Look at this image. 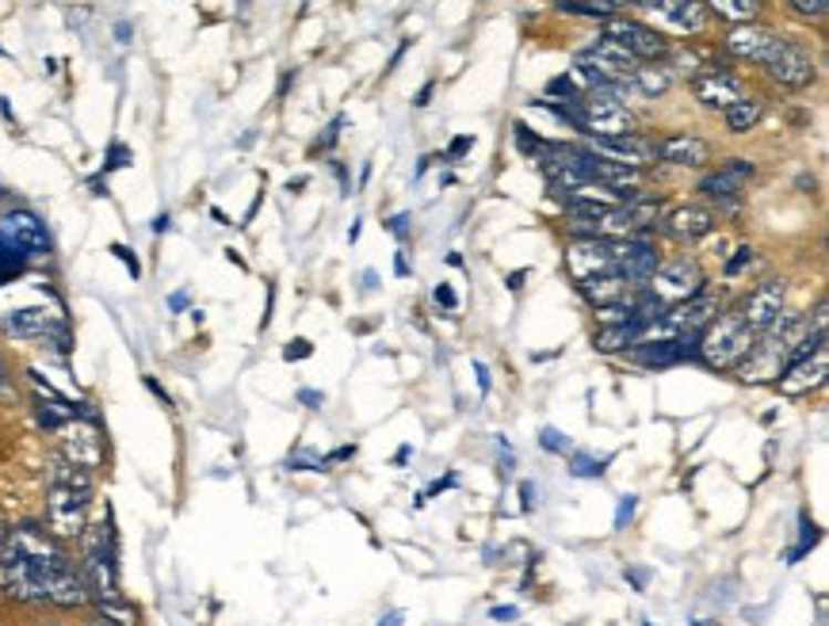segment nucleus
Returning a JSON list of instances; mask_svg holds the SVG:
<instances>
[{
  "instance_id": "nucleus-1",
  "label": "nucleus",
  "mask_w": 829,
  "mask_h": 626,
  "mask_svg": "<svg viewBox=\"0 0 829 626\" xmlns=\"http://www.w3.org/2000/svg\"><path fill=\"white\" fill-rule=\"evenodd\" d=\"M799 333H802L799 313H780L776 325L757 336V344H753L749 355L734 371L746 383H776L784 375V367H788V355L795 348V341H799Z\"/></svg>"
},
{
  "instance_id": "nucleus-2",
  "label": "nucleus",
  "mask_w": 829,
  "mask_h": 626,
  "mask_svg": "<svg viewBox=\"0 0 829 626\" xmlns=\"http://www.w3.org/2000/svg\"><path fill=\"white\" fill-rule=\"evenodd\" d=\"M757 344V333L738 317V313H718L715 321L700 333L696 359L711 371H734Z\"/></svg>"
},
{
  "instance_id": "nucleus-3",
  "label": "nucleus",
  "mask_w": 829,
  "mask_h": 626,
  "mask_svg": "<svg viewBox=\"0 0 829 626\" xmlns=\"http://www.w3.org/2000/svg\"><path fill=\"white\" fill-rule=\"evenodd\" d=\"M578 112H581V131L592 134V138H620V134H631L634 126L628 104H620V96H615V84L600 92H586L578 100Z\"/></svg>"
},
{
  "instance_id": "nucleus-4",
  "label": "nucleus",
  "mask_w": 829,
  "mask_h": 626,
  "mask_svg": "<svg viewBox=\"0 0 829 626\" xmlns=\"http://www.w3.org/2000/svg\"><path fill=\"white\" fill-rule=\"evenodd\" d=\"M700 286H704V272H700V264L688 257L657 264V272L646 279V291L654 294L662 306H681V302L696 299Z\"/></svg>"
},
{
  "instance_id": "nucleus-5",
  "label": "nucleus",
  "mask_w": 829,
  "mask_h": 626,
  "mask_svg": "<svg viewBox=\"0 0 829 626\" xmlns=\"http://www.w3.org/2000/svg\"><path fill=\"white\" fill-rule=\"evenodd\" d=\"M112 528V523H107ZM100 531L89 543V554H84V588H89L92 599H115L118 596V562H115V539L112 531Z\"/></svg>"
},
{
  "instance_id": "nucleus-6",
  "label": "nucleus",
  "mask_w": 829,
  "mask_h": 626,
  "mask_svg": "<svg viewBox=\"0 0 829 626\" xmlns=\"http://www.w3.org/2000/svg\"><path fill=\"white\" fill-rule=\"evenodd\" d=\"M89 493H73V489H58L50 486L46 493V531L58 539V543H70V539H81L84 528H89Z\"/></svg>"
},
{
  "instance_id": "nucleus-7",
  "label": "nucleus",
  "mask_w": 829,
  "mask_h": 626,
  "mask_svg": "<svg viewBox=\"0 0 829 626\" xmlns=\"http://www.w3.org/2000/svg\"><path fill=\"white\" fill-rule=\"evenodd\" d=\"M604 39L620 42L634 62H662L665 50H670V46H665V39L657 35L654 28H646V23H639V20H628V15H608V20H604Z\"/></svg>"
},
{
  "instance_id": "nucleus-8",
  "label": "nucleus",
  "mask_w": 829,
  "mask_h": 626,
  "mask_svg": "<svg viewBox=\"0 0 829 626\" xmlns=\"http://www.w3.org/2000/svg\"><path fill=\"white\" fill-rule=\"evenodd\" d=\"M0 592L20 604H46L42 596V565L28 562V557L12 554V550H0Z\"/></svg>"
},
{
  "instance_id": "nucleus-9",
  "label": "nucleus",
  "mask_w": 829,
  "mask_h": 626,
  "mask_svg": "<svg viewBox=\"0 0 829 626\" xmlns=\"http://www.w3.org/2000/svg\"><path fill=\"white\" fill-rule=\"evenodd\" d=\"M566 272H570L573 283L615 272V241H608V237H573V244L566 249Z\"/></svg>"
},
{
  "instance_id": "nucleus-10",
  "label": "nucleus",
  "mask_w": 829,
  "mask_h": 626,
  "mask_svg": "<svg viewBox=\"0 0 829 626\" xmlns=\"http://www.w3.org/2000/svg\"><path fill=\"white\" fill-rule=\"evenodd\" d=\"M8 550H12V554H20V557H28V562L42 565V570L73 565L70 557H65L62 543H58L46 528H39V523H20V528H12V535H8Z\"/></svg>"
},
{
  "instance_id": "nucleus-11",
  "label": "nucleus",
  "mask_w": 829,
  "mask_h": 626,
  "mask_svg": "<svg viewBox=\"0 0 829 626\" xmlns=\"http://www.w3.org/2000/svg\"><path fill=\"white\" fill-rule=\"evenodd\" d=\"M784 299H788V283H784V279H765V283H757L746 294L738 317L760 336V333H768V328L776 325V317L784 313Z\"/></svg>"
},
{
  "instance_id": "nucleus-12",
  "label": "nucleus",
  "mask_w": 829,
  "mask_h": 626,
  "mask_svg": "<svg viewBox=\"0 0 829 626\" xmlns=\"http://www.w3.org/2000/svg\"><path fill=\"white\" fill-rule=\"evenodd\" d=\"M765 70L784 88H807V84H815V62H810V54L788 39L776 42V50L765 58Z\"/></svg>"
},
{
  "instance_id": "nucleus-13",
  "label": "nucleus",
  "mask_w": 829,
  "mask_h": 626,
  "mask_svg": "<svg viewBox=\"0 0 829 626\" xmlns=\"http://www.w3.org/2000/svg\"><path fill=\"white\" fill-rule=\"evenodd\" d=\"M62 459H70L73 467H81L89 473L104 467V439H100L92 420L73 417L70 425H62Z\"/></svg>"
},
{
  "instance_id": "nucleus-14",
  "label": "nucleus",
  "mask_w": 829,
  "mask_h": 626,
  "mask_svg": "<svg viewBox=\"0 0 829 626\" xmlns=\"http://www.w3.org/2000/svg\"><path fill=\"white\" fill-rule=\"evenodd\" d=\"M578 62H581V65H589V70H597L600 77H604V81H612V84L631 81V73L639 70V62H634V58L628 54V50H623L620 42H612V39H597L589 50H581V54H578Z\"/></svg>"
},
{
  "instance_id": "nucleus-15",
  "label": "nucleus",
  "mask_w": 829,
  "mask_h": 626,
  "mask_svg": "<svg viewBox=\"0 0 829 626\" xmlns=\"http://www.w3.org/2000/svg\"><path fill=\"white\" fill-rule=\"evenodd\" d=\"M0 233L23 252V257H46L50 252V233L46 222L31 210H12L8 218H0Z\"/></svg>"
},
{
  "instance_id": "nucleus-16",
  "label": "nucleus",
  "mask_w": 829,
  "mask_h": 626,
  "mask_svg": "<svg viewBox=\"0 0 829 626\" xmlns=\"http://www.w3.org/2000/svg\"><path fill=\"white\" fill-rule=\"evenodd\" d=\"M776 35L773 28H760V23H734V31L726 35V50H730L734 58H742V62H757L765 65V58L776 50Z\"/></svg>"
},
{
  "instance_id": "nucleus-17",
  "label": "nucleus",
  "mask_w": 829,
  "mask_h": 626,
  "mask_svg": "<svg viewBox=\"0 0 829 626\" xmlns=\"http://www.w3.org/2000/svg\"><path fill=\"white\" fill-rule=\"evenodd\" d=\"M589 154H597V157H604V160H615V165H628V168H642V165H650V160H657L654 142L639 138V134H620V138H597L589 146Z\"/></svg>"
},
{
  "instance_id": "nucleus-18",
  "label": "nucleus",
  "mask_w": 829,
  "mask_h": 626,
  "mask_svg": "<svg viewBox=\"0 0 829 626\" xmlns=\"http://www.w3.org/2000/svg\"><path fill=\"white\" fill-rule=\"evenodd\" d=\"M615 272L628 279L631 286H642L650 275L657 272V252H654V244L631 241V237H620V241H615Z\"/></svg>"
},
{
  "instance_id": "nucleus-19",
  "label": "nucleus",
  "mask_w": 829,
  "mask_h": 626,
  "mask_svg": "<svg viewBox=\"0 0 829 626\" xmlns=\"http://www.w3.org/2000/svg\"><path fill=\"white\" fill-rule=\"evenodd\" d=\"M749 176H753V165L746 157H730L726 160L718 173H711L704 184H700V191H704L707 199H715V202H738V196L746 191V184H749Z\"/></svg>"
},
{
  "instance_id": "nucleus-20",
  "label": "nucleus",
  "mask_w": 829,
  "mask_h": 626,
  "mask_svg": "<svg viewBox=\"0 0 829 626\" xmlns=\"http://www.w3.org/2000/svg\"><path fill=\"white\" fill-rule=\"evenodd\" d=\"M42 596L58 607H81L89 599V588L73 565H58V570H42Z\"/></svg>"
},
{
  "instance_id": "nucleus-21",
  "label": "nucleus",
  "mask_w": 829,
  "mask_h": 626,
  "mask_svg": "<svg viewBox=\"0 0 829 626\" xmlns=\"http://www.w3.org/2000/svg\"><path fill=\"white\" fill-rule=\"evenodd\" d=\"M654 149H657V160L676 165V168H700L711 160V146L704 138H696V134H670V138L654 142Z\"/></svg>"
},
{
  "instance_id": "nucleus-22",
  "label": "nucleus",
  "mask_w": 829,
  "mask_h": 626,
  "mask_svg": "<svg viewBox=\"0 0 829 626\" xmlns=\"http://www.w3.org/2000/svg\"><path fill=\"white\" fill-rule=\"evenodd\" d=\"M692 88H696V100L700 104H707V107H730L734 100H742L746 96V88H742V81L738 77H730V73H723V70H704V73H696V81H692Z\"/></svg>"
},
{
  "instance_id": "nucleus-23",
  "label": "nucleus",
  "mask_w": 829,
  "mask_h": 626,
  "mask_svg": "<svg viewBox=\"0 0 829 626\" xmlns=\"http://www.w3.org/2000/svg\"><path fill=\"white\" fill-rule=\"evenodd\" d=\"M826 344L818 352H810L807 359H799V363H791L788 371H784L776 383H780V390L784 394H791V397H799V394H810L815 386H822L826 383Z\"/></svg>"
},
{
  "instance_id": "nucleus-24",
  "label": "nucleus",
  "mask_w": 829,
  "mask_h": 626,
  "mask_svg": "<svg viewBox=\"0 0 829 626\" xmlns=\"http://www.w3.org/2000/svg\"><path fill=\"white\" fill-rule=\"evenodd\" d=\"M578 291L586 294V302H592L597 310H608V306H620V302H628L639 286H631L620 272H604V275L581 279Z\"/></svg>"
},
{
  "instance_id": "nucleus-25",
  "label": "nucleus",
  "mask_w": 829,
  "mask_h": 626,
  "mask_svg": "<svg viewBox=\"0 0 829 626\" xmlns=\"http://www.w3.org/2000/svg\"><path fill=\"white\" fill-rule=\"evenodd\" d=\"M711 230H715V215L707 207H696V202H684L665 218V233L676 237V241H700Z\"/></svg>"
},
{
  "instance_id": "nucleus-26",
  "label": "nucleus",
  "mask_w": 829,
  "mask_h": 626,
  "mask_svg": "<svg viewBox=\"0 0 829 626\" xmlns=\"http://www.w3.org/2000/svg\"><path fill=\"white\" fill-rule=\"evenodd\" d=\"M642 328H646V321H642V317L615 321V325H600L597 333H592V348L604 352V355L628 352V348H634V341L642 336Z\"/></svg>"
},
{
  "instance_id": "nucleus-27",
  "label": "nucleus",
  "mask_w": 829,
  "mask_h": 626,
  "mask_svg": "<svg viewBox=\"0 0 829 626\" xmlns=\"http://www.w3.org/2000/svg\"><path fill=\"white\" fill-rule=\"evenodd\" d=\"M58 321L50 317L46 310H12L4 313V333L8 336H20V341H35V336H50L58 333Z\"/></svg>"
},
{
  "instance_id": "nucleus-28",
  "label": "nucleus",
  "mask_w": 829,
  "mask_h": 626,
  "mask_svg": "<svg viewBox=\"0 0 829 626\" xmlns=\"http://www.w3.org/2000/svg\"><path fill=\"white\" fill-rule=\"evenodd\" d=\"M46 481L58 489H73V493H89L92 497V473L73 467L70 459H62V455H54V459L46 462Z\"/></svg>"
},
{
  "instance_id": "nucleus-29",
  "label": "nucleus",
  "mask_w": 829,
  "mask_h": 626,
  "mask_svg": "<svg viewBox=\"0 0 829 626\" xmlns=\"http://www.w3.org/2000/svg\"><path fill=\"white\" fill-rule=\"evenodd\" d=\"M631 81H634V88L642 92V96H665L670 92V84H673V70L670 65H662V62H639V70L631 73Z\"/></svg>"
},
{
  "instance_id": "nucleus-30",
  "label": "nucleus",
  "mask_w": 829,
  "mask_h": 626,
  "mask_svg": "<svg viewBox=\"0 0 829 626\" xmlns=\"http://www.w3.org/2000/svg\"><path fill=\"white\" fill-rule=\"evenodd\" d=\"M760 115H765V104L757 96H742L726 107V126H730V134H749L760 123Z\"/></svg>"
},
{
  "instance_id": "nucleus-31",
  "label": "nucleus",
  "mask_w": 829,
  "mask_h": 626,
  "mask_svg": "<svg viewBox=\"0 0 829 626\" xmlns=\"http://www.w3.org/2000/svg\"><path fill=\"white\" fill-rule=\"evenodd\" d=\"M704 8L715 15H723V20H730V23H753L760 0H704Z\"/></svg>"
},
{
  "instance_id": "nucleus-32",
  "label": "nucleus",
  "mask_w": 829,
  "mask_h": 626,
  "mask_svg": "<svg viewBox=\"0 0 829 626\" xmlns=\"http://www.w3.org/2000/svg\"><path fill=\"white\" fill-rule=\"evenodd\" d=\"M631 355L639 363H646V367H670V363L681 359V352H676V341H662V344H634Z\"/></svg>"
},
{
  "instance_id": "nucleus-33",
  "label": "nucleus",
  "mask_w": 829,
  "mask_h": 626,
  "mask_svg": "<svg viewBox=\"0 0 829 626\" xmlns=\"http://www.w3.org/2000/svg\"><path fill=\"white\" fill-rule=\"evenodd\" d=\"M96 612H100V619H107L112 626H138V612H134V607L126 604L123 596L96 599Z\"/></svg>"
},
{
  "instance_id": "nucleus-34",
  "label": "nucleus",
  "mask_w": 829,
  "mask_h": 626,
  "mask_svg": "<svg viewBox=\"0 0 829 626\" xmlns=\"http://www.w3.org/2000/svg\"><path fill=\"white\" fill-rule=\"evenodd\" d=\"M23 260H28V257H23V252L15 249L4 233H0V283H4V279H12V275H20Z\"/></svg>"
},
{
  "instance_id": "nucleus-35",
  "label": "nucleus",
  "mask_w": 829,
  "mask_h": 626,
  "mask_svg": "<svg viewBox=\"0 0 829 626\" xmlns=\"http://www.w3.org/2000/svg\"><path fill=\"white\" fill-rule=\"evenodd\" d=\"M753 260H757V249H753V244H742V249H734V257L726 260V268H723L726 279L742 275V272H746V268L753 264Z\"/></svg>"
},
{
  "instance_id": "nucleus-36",
  "label": "nucleus",
  "mask_w": 829,
  "mask_h": 626,
  "mask_svg": "<svg viewBox=\"0 0 829 626\" xmlns=\"http://www.w3.org/2000/svg\"><path fill=\"white\" fill-rule=\"evenodd\" d=\"M604 470H608V462H597V459H589V455H573V462H570L573 478H600Z\"/></svg>"
},
{
  "instance_id": "nucleus-37",
  "label": "nucleus",
  "mask_w": 829,
  "mask_h": 626,
  "mask_svg": "<svg viewBox=\"0 0 829 626\" xmlns=\"http://www.w3.org/2000/svg\"><path fill=\"white\" fill-rule=\"evenodd\" d=\"M788 4L802 20H826V12H829V0H788Z\"/></svg>"
},
{
  "instance_id": "nucleus-38",
  "label": "nucleus",
  "mask_w": 829,
  "mask_h": 626,
  "mask_svg": "<svg viewBox=\"0 0 829 626\" xmlns=\"http://www.w3.org/2000/svg\"><path fill=\"white\" fill-rule=\"evenodd\" d=\"M818 535H822V531L815 528V520H807V515H802V543L791 550V554H788V562H799V557L807 554V550L818 543Z\"/></svg>"
},
{
  "instance_id": "nucleus-39",
  "label": "nucleus",
  "mask_w": 829,
  "mask_h": 626,
  "mask_svg": "<svg viewBox=\"0 0 829 626\" xmlns=\"http://www.w3.org/2000/svg\"><path fill=\"white\" fill-rule=\"evenodd\" d=\"M547 92H551V96H566V100H581V88H578V81H573L570 73L555 77L551 84H547Z\"/></svg>"
},
{
  "instance_id": "nucleus-40",
  "label": "nucleus",
  "mask_w": 829,
  "mask_h": 626,
  "mask_svg": "<svg viewBox=\"0 0 829 626\" xmlns=\"http://www.w3.org/2000/svg\"><path fill=\"white\" fill-rule=\"evenodd\" d=\"M539 444H543L547 451H555V455H566V451H570V439H566L558 428H543V431H539Z\"/></svg>"
},
{
  "instance_id": "nucleus-41",
  "label": "nucleus",
  "mask_w": 829,
  "mask_h": 626,
  "mask_svg": "<svg viewBox=\"0 0 829 626\" xmlns=\"http://www.w3.org/2000/svg\"><path fill=\"white\" fill-rule=\"evenodd\" d=\"M634 509H639V497H623L620 501V509H615V531H623L631 523V515H634Z\"/></svg>"
},
{
  "instance_id": "nucleus-42",
  "label": "nucleus",
  "mask_w": 829,
  "mask_h": 626,
  "mask_svg": "<svg viewBox=\"0 0 829 626\" xmlns=\"http://www.w3.org/2000/svg\"><path fill=\"white\" fill-rule=\"evenodd\" d=\"M112 252H115V257H118V260H123V264H126V268H131V275H134V279H138V275H142V264H138V260H134V252H131V249H126V244H112Z\"/></svg>"
},
{
  "instance_id": "nucleus-43",
  "label": "nucleus",
  "mask_w": 829,
  "mask_h": 626,
  "mask_svg": "<svg viewBox=\"0 0 829 626\" xmlns=\"http://www.w3.org/2000/svg\"><path fill=\"white\" fill-rule=\"evenodd\" d=\"M436 302H439V306H444V310H459V294H455L447 283H439V286H436Z\"/></svg>"
},
{
  "instance_id": "nucleus-44",
  "label": "nucleus",
  "mask_w": 829,
  "mask_h": 626,
  "mask_svg": "<svg viewBox=\"0 0 829 626\" xmlns=\"http://www.w3.org/2000/svg\"><path fill=\"white\" fill-rule=\"evenodd\" d=\"M310 352H314V348H310V341H291V344L283 348L287 359H307Z\"/></svg>"
},
{
  "instance_id": "nucleus-45",
  "label": "nucleus",
  "mask_w": 829,
  "mask_h": 626,
  "mask_svg": "<svg viewBox=\"0 0 829 626\" xmlns=\"http://www.w3.org/2000/svg\"><path fill=\"white\" fill-rule=\"evenodd\" d=\"M0 401H15V386H12V378H8L4 363H0Z\"/></svg>"
},
{
  "instance_id": "nucleus-46",
  "label": "nucleus",
  "mask_w": 829,
  "mask_h": 626,
  "mask_svg": "<svg viewBox=\"0 0 829 626\" xmlns=\"http://www.w3.org/2000/svg\"><path fill=\"white\" fill-rule=\"evenodd\" d=\"M489 615H494L497 623H512V619H516V607H512V604H509V607H494Z\"/></svg>"
},
{
  "instance_id": "nucleus-47",
  "label": "nucleus",
  "mask_w": 829,
  "mask_h": 626,
  "mask_svg": "<svg viewBox=\"0 0 829 626\" xmlns=\"http://www.w3.org/2000/svg\"><path fill=\"white\" fill-rule=\"evenodd\" d=\"M628 577L634 581V588L642 592V588H646V581H650V573L646 570H628Z\"/></svg>"
},
{
  "instance_id": "nucleus-48",
  "label": "nucleus",
  "mask_w": 829,
  "mask_h": 626,
  "mask_svg": "<svg viewBox=\"0 0 829 626\" xmlns=\"http://www.w3.org/2000/svg\"><path fill=\"white\" fill-rule=\"evenodd\" d=\"M474 371H478V386H481V394L489 390V371H486V363H474Z\"/></svg>"
},
{
  "instance_id": "nucleus-49",
  "label": "nucleus",
  "mask_w": 829,
  "mask_h": 626,
  "mask_svg": "<svg viewBox=\"0 0 829 626\" xmlns=\"http://www.w3.org/2000/svg\"><path fill=\"white\" fill-rule=\"evenodd\" d=\"M299 401H307L310 409H318V405H321V394H314V390H302V394H299Z\"/></svg>"
},
{
  "instance_id": "nucleus-50",
  "label": "nucleus",
  "mask_w": 829,
  "mask_h": 626,
  "mask_svg": "<svg viewBox=\"0 0 829 626\" xmlns=\"http://www.w3.org/2000/svg\"><path fill=\"white\" fill-rule=\"evenodd\" d=\"M467 146H470V138H455L452 142V157H463V154H467Z\"/></svg>"
},
{
  "instance_id": "nucleus-51",
  "label": "nucleus",
  "mask_w": 829,
  "mask_h": 626,
  "mask_svg": "<svg viewBox=\"0 0 829 626\" xmlns=\"http://www.w3.org/2000/svg\"><path fill=\"white\" fill-rule=\"evenodd\" d=\"M8 535H12V528H8V520H4V515H0V550L8 546Z\"/></svg>"
},
{
  "instance_id": "nucleus-52",
  "label": "nucleus",
  "mask_w": 829,
  "mask_h": 626,
  "mask_svg": "<svg viewBox=\"0 0 829 626\" xmlns=\"http://www.w3.org/2000/svg\"><path fill=\"white\" fill-rule=\"evenodd\" d=\"M168 306H173V310H184V306H188V294H173V299H168Z\"/></svg>"
},
{
  "instance_id": "nucleus-53",
  "label": "nucleus",
  "mask_w": 829,
  "mask_h": 626,
  "mask_svg": "<svg viewBox=\"0 0 829 626\" xmlns=\"http://www.w3.org/2000/svg\"><path fill=\"white\" fill-rule=\"evenodd\" d=\"M402 623H405V615H402V612H391V615H386V619L379 623V626H402Z\"/></svg>"
},
{
  "instance_id": "nucleus-54",
  "label": "nucleus",
  "mask_w": 829,
  "mask_h": 626,
  "mask_svg": "<svg viewBox=\"0 0 829 626\" xmlns=\"http://www.w3.org/2000/svg\"><path fill=\"white\" fill-rule=\"evenodd\" d=\"M520 283H524V272H516V275H509V286H512V291H520Z\"/></svg>"
},
{
  "instance_id": "nucleus-55",
  "label": "nucleus",
  "mask_w": 829,
  "mask_h": 626,
  "mask_svg": "<svg viewBox=\"0 0 829 626\" xmlns=\"http://www.w3.org/2000/svg\"><path fill=\"white\" fill-rule=\"evenodd\" d=\"M612 4H615V8H623V4H634V0H612Z\"/></svg>"
},
{
  "instance_id": "nucleus-56",
  "label": "nucleus",
  "mask_w": 829,
  "mask_h": 626,
  "mask_svg": "<svg viewBox=\"0 0 829 626\" xmlns=\"http://www.w3.org/2000/svg\"><path fill=\"white\" fill-rule=\"evenodd\" d=\"M0 199H4V188H0Z\"/></svg>"
}]
</instances>
